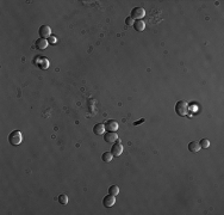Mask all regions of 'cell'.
Instances as JSON below:
<instances>
[{
    "mask_svg": "<svg viewBox=\"0 0 224 215\" xmlns=\"http://www.w3.org/2000/svg\"><path fill=\"white\" fill-rule=\"evenodd\" d=\"M34 65L36 66V67H38L39 69H47L49 67V60L45 58V56H42V55H37V56H35L34 58Z\"/></svg>",
    "mask_w": 224,
    "mask_h": 215,
    "instance_id": "6da1fadb",
    "label": "cell"
},
{
    "mask_svg": "<svg viewBox=\"0 0 224 215\" xmlns=\"http://www.w3.org/2000/svg\"><path fill=\"white\" fill-rule=\"evenodd\" d=\"M175 113L179 116H186L188 113V104L185 101H179L175 104Z\"/></svg>",
    "mask_w": 224,
    "mask_h": 215,
    "instance_id": "7a4b0ae2",
    "label": "cell"
},
{
    "mask_svg": "<svg viewBox=\"0 0 224 215\" xmlns=\"http://www.w3.org/2000/svg\"><path fill=\"white\" fill-rule=\"evenodd\" d=\"M22 133L19 130H13L10 135H8V141L12 146H18L22 142Z\"/></svg>",
    "mask_w": 224,
    "mask_h": 215,
    "instance_id": "3957f363",
    "label": "cell"
},
{
    "mask_svg": "<svg viewBox=\"0 0 224 215\" xmlns=\"http://www.w3.org/2000/svg\"><path fill=\"white\" fill-rule=\"evenodd\" d=\"M144 14H145L144 8H142V7H133V10H131V14H130V17L133 18V19L141 20L142 18L144 17Z\"/></svg>",
    "mask_w": 224,
    "mask_h": 215,
    "instance_id": "277c9868",
    "label": "cell"
},
{
    "mask_svg": "<svg viewBox=\"0 0 224 215\" xmlns=\"http://www.w3.org/2000/svg\"><path fill=\"white\" fill-rule=\"evenodd\" d=\"M123 152V145L119 140H117L115 143H112V148H111V153L113 157H119Z\"/></svg>",
    "mask_w": 224,
    "mask_h": 215,
    "instance_id": "5b68a950",
    "label": "cell"
},
{
    "mask_svg": "<svg viewBox=\"0 0 224 215\" xmlns=\"http://www.w3.org/2000/svg\"><path fill=\"white\" fill-rule=\"evenodd\" d=\"M38 34L41 36V38H44V40H48L49 37L51 36V29L50 26L48 25H42L39 30H38Z\"/></svg>",
    "mask_w": 224,
    "mask_h": 215,
    "instance_id": "8992f818",
    "label": "cell"
},
{
    "mask_svg": "<svg viewBox=\"0 0 224 215\" xmlns=\"http://www.w3.org/2000/svg\"><path fill=\"white\" fill-rule=\"evenodd\" d=\"M104 140L107 143H115L118 140V135L116 131H107L104 134Z\"/></svg>",
    "mask_w": 224,
    "mask_h": 215,
    "instance_id": "52a82bcc",
    "label": "cell"
},
{
    "mask_svg": "<svg viewBox=\"0 0 224 215\" xmlns=\"http://www.w3.org/2000/svg\"><path fill=\"white\" fill-rule=\"evenodd\" d=\"M118 122L115 119H107L106 123H105V129L107 131H116L118 129Z\"/></svg>",
    "mask_w": 224,
    "mask_h": 215,
    "instance_id": "ba28073f",
    "label": "cell"
},
{
    "mask_svg": "<svg viewBox=\"0 0 224 215\" xmlns=\"http://www.w3.org/2000/svg\"><path fill=\"white\" fill-rule=\"evenodd\" d=\"M116 203V198L113 195H107V196H105L103 198V204L104 207H106V208H110V207H112L113 204Z\"/></svg>",
    "mask_w": 224,
    "mask_h": 215,
    "instance_id": "9c48e42d",
    "label": "cell"
},
{
    "mask_svg": "<svg viewBox=\"0 0 224 215\" xmlns=\"http://www.w3.org/2000/svg\"><path fill=\"white\" fill-rule=\"evenodd\" d=\"M48 41L47 40H44V38H38V40H36V42H35V46H36V48L38 49V50H44L45 48L48 47Z\"/></svg>",
    "mask_w": 224,
    "mask_h": 215,
    "instance_id": "30bf717a",
    "label": "cell"
},
{
    "mask_svg": "<svg viewBox=\"0 0 224 215\" xmlns=\"http://www.w3.org/2000/svg\"><path fill=\"white\" fill-rule=\"evenodd\" d=\"M104 131H105V124H103V123H97L93 127V133L96 135H103Z\"/></svg>",
    "mask_w": 224,
    "mask_h": 215,
    "instance_id": "8fae6325",
    "label": "cell"
},
{
    "mask_svg": "<svg viewBox=\"0 0 224 215\" xmlns=\"http://www.w3.org/2000/svg\"><path fill=\"white\" fill-rule=\"evenodd\" d=\"M199 149H200L199 142H197V141H191V142L188 143V151H190V152L197 153Z\"/></svg>",
    "mask_w": 224,
    "mask_h": 215,
    "instance_id": "7c38bea8",
    "label": "cell"
},
{
    "mask_svg": "<svg viewBox=\"0 0 224 215\" xmlns=\"http://www.w3.org/2000/svg\"><path fill=\"white\" fill-rule=\"evenodd\" d=\"M133 29L136 30V31H143V30L145 29V23L143 22V20H136L135 23H133Z\"/></svg>",
    "mask_w": 224,
    "mask_h": 215,
    "instance_id": "4fadbf2b",
    "label": "cell"
},
{
    "mask_svg": "<svg viewBox=\"0 0 224 215\" xmlns=\"http://www.w3.org/2000/svg\"><path fill=\"white\" fill-rule=\"evenodd\" d=\"M112 158H113V155H112L111 152H105V153H103V155H102V159H103V161H105V163H110V161L112 160Z\"/></svg>",
    "mask_w": 224,
    "mask_h": 215,
    "instance_id": "5bb4252c",
    "label": "cell"
},
{
    "mask_svg": "<svg viewBox=\"0 0 224 215\" xmlns=\"http://www.w3.org/2000/svg\"><path fill=\"white\" fill-rule=\"evenodd\" d=\"M109 194L113 195V196H117L119 194V188L117 185H111L109 188Z\"/></svg>",
    "mask_w": 224,
    "mask_h": 215,
    "instance_id": "9a60e30c",
    "label": "cell"
},
{
    "mask_svg": "<svg viewBox=\"0 0 224 215\" xmlns=\"http://www.w3.org/2000/svg\"><path fill=\"white\" fill-rule=\"evenodd\" d=\"M57 200H59V203L63 204V206H66L67 203H68V196H67L66 194H61Z\"/></svg>",
    "mask_w": 224,
    "mask_h": 215,
    "instance_id": "2e32d148",
    "label": "cell"
},
{
    "mask_svg": "<svg viewBox=\"0 0 224 215\" xmlns=\"http://www.w3.org/2000/svg\"><path fill=\"white\" fill-rule=\"evenodd\" d=\"M200 148H209L210 147V141L207 139H201L199 141Z\"/></svg>",
    "mask_w": 224,
    "mask_h": 215,
    "instance_id": "e0dca14e",
    "label": "cell"
},
{
    "mask_svg": "<svg viewBox=\"0 0 224 215\" xmlns=\"http://www.w3.org/2000/svg\"><path fill=\"white\" fill-rule=\"evenodd\" d=\"M133 23H135V20H133V18L130 17V16H129V17L127 18V19H125V24H127L128 26H130V25H133Z\"/></svg>",
    "mask_w": 224,
    "mask_h": 215,
    "instance_id": "ac0fdd59",
    "label": "cell"
},
{
    "mask_svg": "<svg viewBox=\"0 0 224 215\" xmlns=\"http://www.w3.org/2000/svg\"><path fill=\"white\" fill-rule=\"evenodd\" d=\"M47 41H48V43H50V44H55V43L57 42V40H56V37H55V36H50Z\"/></svg>",
    "mask_w": 224,
    "mask_h": 215,
    "instance_id": "d6986e66",
    "label": "cell"
},
{
    "mask_svg": "<svg viewBox=\"0 0 224 215\" xmlns=\"http://www.w3.org/2000/svg\"><path fill=\"white\" fill-rule=\"evenodd\" d=\"M144 121H145L144 119H138V121H136V122L133 123V125H138V124H141V123H143Z\"/></svg>",
    "mask_w": 224,
    "mask_h": 215,
    "instance_id": "ffe728a7",
    "label": "cell"
}]
</instances>
